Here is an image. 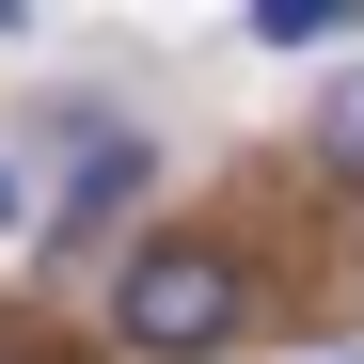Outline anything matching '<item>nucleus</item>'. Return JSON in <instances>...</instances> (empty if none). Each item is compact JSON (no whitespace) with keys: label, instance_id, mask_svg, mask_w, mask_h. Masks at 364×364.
Segmentation results:
<instances>
[{"label":"nucleus","instance_id":"f257e3e1","mask_svg":"<svg viewBox=\"0 0 364 364\" xmlns=\"http://www.w3.org/2000/svg\"><path fill=\"white\" fill-rule=\"evenodd\" d=\"M237 301H254V285H237L222 237H143V254L111 269V333H127L143 364H206L237 333Z\"/></svg>","mask_w":364,"mask_h":364},{"label":"nucleus","instance_id":"f03ea898","mask_svg":"<svg viewBox=\"0 0 364 364\" xmlns=\"http://www.w3.org/2000/svg\"><path fill=\"white\" fill-rule=\"evenodd\" d=\"M348 16H333V0H254V48H333Z\"/></svg>","mask_w":364,"mask_h":364},{"label":"nucleus","instance_id":"7ed1b4c3","mask_svg":"<svg viewBox=\"0 0 364 364\" xmlns=\"http://www.w3.org/2000/svg\"><path fill=\"white\" fill-rule=\"evenodd\" d=\"M317 159H333V174H364V80H348V95L317 111Z\"/></svg>","mask_w":364,"mask_h":364},{"label":"nucleus","instance_id":"20e7f679","mask_svg":"<svg viewBox=\"0 0 364 364\" xmlns=\"http://www.w3.org/2000/svg\"><path fill=\"white\" fill-rule=\"evenodd\" d=\"M0 364H64V348H32V333H0Z\"/></svg>","mask_w":364,"mask_h":364},{"label":"nucleus","instance_id":"39448f33","mask_svg":"<svg viewBox=\"0 0 364 364\" xmlns=\"http://www.w3.org/2000/svg\"><path fill=\"white\" fill-rule=\"evenodd\" d=\"M0 222H16V191H0Z\"/></svg>","mask_w":364,"mask_h":364}]
</instances>
